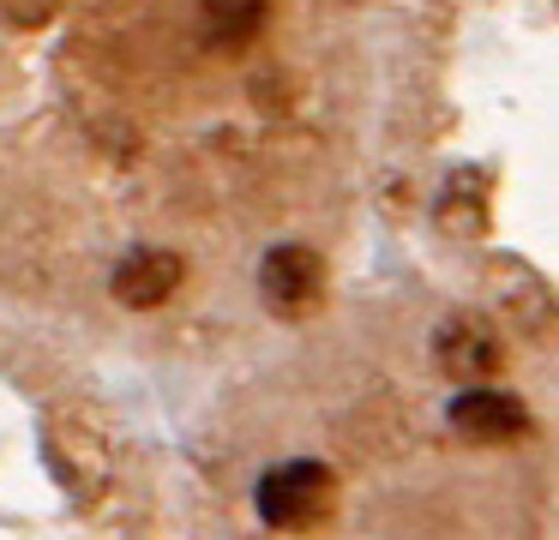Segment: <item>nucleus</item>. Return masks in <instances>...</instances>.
I'll use <instances>...</instances> for the list:
<instances>
[{
  "instance_id": "obj_1",
  "label": "nucleus",
  "mask_w": 559,
  "mask_h": 540,
  "mask_svg": "<svg viewBox=\"0 0 559 540\" xmlns=\"http://www.w3.org/2000/svg\"><path fill=\"white\" fill-rule=\"evenodd\" d=\"M253 504H259V523L283 528V535H307V528L331 523V511H337V475L313 456H289V463L259 475Z\"/></svg>"
},
{
  "instance_id": "obj_2",
  "label": "nucleus",
  "mask_w": 559,
  "mask_h": 540,
  "mask_svg": "<svg viewBox=\"0 0 559 540\" xmlns=\"http://www.w3.org/2000/svg\"><path fill=\"white\" fill-rule=\"evenodd\" d=\"M259 300H265L277 319H307V312L325 300V259L301 240H283L265 252L259 264Z\"/></svg>"
},
{
  "instance_id": "obj_3",
  "label": "nucleus",
  "mask_w": 559,
  "mask_h": 540,
  "mask_svg": "<svg viewBox=\"0 0 559 540\" xmlns=\"http://www.w3.org/2000/svg\"><path fill=\"white\" fill-rule=\"evenodd\" d=\"M499 331L481 319V312H445L433 331V367L445 372V379H457L463 391L481 379H493L499 372Z\"/></svg>"
},
{
  "instance_id": "obj_4",
  "label": "nucleus",
  "mask_w": 559,
  "mask_h": 540,
  "mask_svg": "<svg viewBox=\"0 0 559 540\" xmlns=\"http://www.w3.org/2000/svg\"><path fill=\"white\" fill-rule=\"evenodd\" d=\"M451 432L469 444H518L530 439V408L518 403L511 391H493V384H469V391L451 396L445 408Z\"/></svg>"
},
{
  "instance_id": "obj_5",
  "label": "nucleus",
  "mask_w": 559,
  "mask_h": 540,
  "mask_svg": "<svg viewBox=\"0 0 559 540\" xmlns=\"http://www.w3.org/2000/svg\"><path fill=\"white\" fill-rule=\"evenodd\" d=\"M181 283H187V259H181V252L133 247L121 264H115L109 295L121 300V307H133V312H157V307H169V300L181 295Z\"/></svg>"
},
{
  "instance_id": "obj_6",
  "label": "nucleus",
  "mask_w": 559,
  "mask_h": 540,
  "mask_svg": "<svg viewBox=\"0 0 559 540\" xmlns=\"http://www.w3.org/2000/svg\"><path fill=\"white\" fill-rule=\"evenodd\" d=\"M271 19V0H199V36L217 55H241L247 43H259Z\"/></svg>"
},
{
  "instance_id": "obj_7",
  "label": "nucleus",
  "mask_w": 559,
  "mask_h": 540,
  "mask_svg": "<svg viewBox=\"0 0 559 540\" xmlns=\"http://www.w3.org/2000/svg\"><path fill=\"white\" fill-rule=\"evenodd\" d=\"M433 216L451 235H481L487 228V175L481 168H457V175L445 180V192H439Z\"/></svg>"
}]
</instances>
